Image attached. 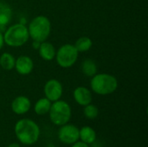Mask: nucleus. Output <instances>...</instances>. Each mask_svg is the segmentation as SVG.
<instances>
[{
  "instance_id": "nucleus-16",
  "label": "nucleus",
  "mask_w": 148,
  "mask_h": 147,
  "mask_svg": "<svg viewBox=\"0 0 148 147\" xmlns=\"http://www.w3.org/2000/svg\"><path fill=\"white\" fill-rule=\"evenodd\" d=\"M82 72L88 77H93L97 74V65L92 59H86L82 62L81 66Z\"/></svg>"
},
{
  "instance_id": "nucleus-20",
  "label": "nucleus",
  "mask_w": 148,
  "mask_h": 147,
  "mask_svg": "<svg viewBox=\"0 0 148 147\" xmlns=\"http://www.w3.org/2000/svg\"><path fill=\"white\" fill-rule=\"evenodd\" d=\"M71 146H72L71 147H89V145H88V144H86V143H84L82 141H79V140L76 141L75 143L72 144Z\"/></svg>"
},
{
  "instance_id": "nucleus-9",
  "label": "nucleus",
  "mask_w": 148,
  "mask_h": 147,
  "mask_svg": "<svg viewBox=\"0 0 148 147\" xmlns=\"http://www.w3.org/2000/svg\"><path fill=\"white\" fill-rule=\"evenodd\" d=\"M14 68L19 75H27L30 74L34 68L33 60L28 55H20L16 59Z\"/></svg>"
},
{
  "instance_id": "nucleus-13",
  "label": "nucleus",
  "mask_w": 148,
  "mask_h": 147,
  "mask_svg": "<svg viewBox=\"0 0 148 147\" xmlns=\"http://www.w3.org/2000/svg\"><path fill=\"white\" fill-rule=\"evenodd\" d=\"M38 52L42 59H43L44 61L49 62L55 59L56 50L53 44H51L49 42L44 41L41 42L40 47L38 49Z\"/></svg>"
},
{
  "instance_id": "nucleus-7",
  "label": "nucleus",
  "mask_w": 148,
  "mask_h": 147,
  "mask_svg": "<svg viewBox=\"0 0 148 147\" xmlns=\"http://www.w3.org/2000/svg\"><path fill=\"white\" fill-rule=\"evenodd\" d=\"M59 140L66 145H72L79 140V128L72 124L61 126L58 131Z\"/></svg>"
},
{
  "instance_id": "nucleus-2",
  "label": "nucleus",
  "mask_w": 148,
  "mask_h": 147,
  "mask_svg": "<svg viewBox=\"0 0 148 147\" xmlns=\"http://www.w3.org/2000/svg\"><path fill=\"white\" fill-rule=\"evenodd\" d=\"M90 87L92 91L97 94L108 95L116 91L118 81L115 76L110 74H96L90 81Z\"/></svg>"
},
{
  "instance_id": "nucleus-6",
  "label": "nucleus",
  "mask_w": 148,
  "mask_h": 147,
  "mask_svg": "<svg viewBox=\"0 0 148 147\" xmlns=\"http://www.w3.org/2000/svg\"><path fill=\"white\" fill-rule=\"evenodd\" d=\"M79 52L72 44L67 43L61 46L56 53V59L57 64L63 68L72 67L78 59Z\"/></svg>"
},
{
  "instance_id": "nucleus-21",
  "label": "nucleus",
  "mask_w": 148,
  "mask_h": 147,
  "mask_svg": "<svg viewBox=\"0 0 148 147\" xmlns=\"http://www.w3.org/2000/svg\"><path fill=\"white\" fill-rule=\"evenodd\" d=\"M40 44H41V42H40L33 41V42H32V47H33V49H34L38 50V49H39V47H40Z\"/></svg>"
},
{
  "instance_id": "nucleus-10",
  "label": "nucleus",
  "mask_w": 148,
  "mask_h": 147,
  "mask_svg": "<svg viewBox=\"0 0 148 147\" xmlns=\"http://www.w3.org/2000/svg\"><path fill=\"white\" fill-rule=\"evenodd\" d=\"M31 102L30 100L23 95L16 97L11 102V109L13 113L18 115L25 114L30 109Z\"/></svg>"
},
{
  "instance_id": "nucleus-23",
  "label": "nucleus",
  "mask_w": 148,
  "mask_h": 147,
  "mask_svg": "<svg viewBox=\"0 0 148 147\" xmlns=\"http://www.w3.org/2000/svg\"><path fill=\"white\" fill-rule=\"evenodd\" d=\"M7 147H21V146H20V145H19V144H17V143H11V144H10V145H9Z\"/></svg>"
},
{
  "instance_id": "nucleus-11",
  "label": "nucleus",
  "mask_w": 148,
  "mask_h": 147,
  "mask_svg": "<svg viewBox=\"0 0 148 147\" xmlns=\"http://www.w3.org/2000/svg\"><path fill=\"white\" fill-rule=\"evenodd\" d=\"M73 96L75 102L82 107L90 104L93 100L91 91L85 87H77L74 90Z\"/></svg>"
},
{
  "instance_id": "nucleus-14",
  "label": "nucleus",
  "mask_w": 148,
  "mask_h": 147,
  "mask_svg": "<svg viewBox=\"0 0 148 147\" xmlns=\"http://www.w3.org/2000/svg\"><path fill=\"white\" fill-rule=\"evenodd\" d=\"M79 139L81 141L91 145L96 140V133L91 126H85L79 130Z\"/></svg>"
},
{
  "instance_id": "nucleus-12",
  "label": "nucleus",
  "mask_w": 148,
  "mask_h": 147,
  "mask_svg": "<svg viewBox=\"0 0 148 147\" xmlns=\"http://www.w3.org/2000/svg\"><path fill=\"white\" fill-rule=\"evenodd\" d=\"M12 18V9L7 3L0 1V30L3 32Z\"/></svg>"
},
{
  "instance_id": "nucleus-5",
  "label": "nucleus",
  "mask_w": 148,
  "mask_h": 147,
  "mask_svg": "<svg viewBox=\"0 0 148 147\" xmlns=\"http://www.w3.org/2000/svg\"><path fill=\"white\" fill-rule=\"evenodd\" d=\"M49 119L51 122L56 126H63L71 119V107L65 101L58 100L51 104L49 109Z\"/></svg>"
},
{
  "instance_id": "nucleus-4",
  "label": "nucleus",
  "mask_w": 148,
  "mask_h": 147,
  "mask_svg": "<svg viewBox=\"0 0 148 147\" xmlns=\"http://www.w3.org/2000/svg\"><path fill=\"white\" fill-rule=\"evenodd\" d=\"M28 31L29 37L33 41L42 42L48 39L51 33V23L47 16H37L30 21Z\"/></svg>"
},
{
  "instance_id": "nucleus-1",
  "label": "nucleus",
  "mask_w": 148,
  "mask_h": 147,
  "mask_svg": "<svg viewBox=\"0 0 148 147\" xmlns=\"http://www.w3.org/2000/svg\"><path fill=\"white\" fill-rule=\"evenodd\" d=\"M14 132L18 141L26 146L34 145L40 137L38 125L30 119L19 120L15 125Z\"/></svg>"
},
{
  "instance_id": "nucleus-18",
  "label": "nucleus",
  "mask_w": 148,
  "mask_h": 147,
  "mask_svg": "<svg viewBox=\"0 0 148 147\" xmlns=\"http://www.w3.org/2000/svg\"><path fill=\"white\" fill-rule=\"evenodd\" d=\"M74 46L75 47L78 52H87L92 48L93 42L88 36H82L76 40Z\"/></svg>"
},
{
  "instance_id": "nucleus-15",
  "label": "nucleus",
  "mask_w": 148,
  "mask_h": 147,
  "mask_svg": "<svg viewBox=\"0 0 148 147\" xmlns=\"http://www.w3.org/2000/svg\"><path fill=\"white\" fill-rule=\"evenodd\" d=\"M51 101L48 100L46 97L45 98H41L39 99L35 106H34V111L37 115H44L49 113L50 107H51Z\"/></svg>"
},
{
  "instance_id": "nucleus-22",
  "label": "nucleus",
  "mask_w": 148,
  "mask_h": 147,
  "mask_svg": "<svg viewBox=\"0 0 148 147\" xmlns=\"http://www.w3.org/2000/svg\"><path fill=\"white\" fill-rule=\"evenodd\" d=\"M3 44H4V40H3V32L0 30V49L3 48Z\"/></svg>"
},
{
  "instance_id": "nucleus-3",
  "label": "nucleus",
  "mask_w": 148,
  "mask_h": 147,
  "mask_svg": "<svg viewBox=\"0 0 148 147\" xmlns=\"http://www.w3.org/2000/svg\"><path fill=\"white\" fill-rule=\"evenodd\" d=\"M29 39L28 27L22 23H15L6 28L3 33L4 43L10 47L16 48L24 45Z\"/></svg>"
},
{
  "instance_id": "nucleus-17",
  "label": "nucleus",
  "mask_w": 148,
  "mask_h": 147,
  "mask_svg": "<svg viewBox=\"0 0 148 147\" xmlns=\"http://www.w3.org/2000/svg\"><path fill=\"white\" fill-rule=\"evenodd\" d=\"M15 57L8 52H4L0 55V66L4 70H12L15 68Z\"/></svg>"
},
{
  "instance_id": "nucleus-19",
  "label": "nucleus",
  "mask_w": 148,
  "mask_h": 147,
  "mask_svg": "<svg viewBox=\"0 0 148 147\" xmlns=\"http://www.w3.org/2000/svg\"><path fill=\"white\" fill-rule=\"evenodd\" d=\"M83 114L88 120H95L99 115V109L95 105L90 103L84 107Z\"/></svg>"
},
{
  "instance_id": "nucleus-8",
  "label": "nucleus",
  "mask_w": 148,
  "mask_h": 147,
  "mask_svg": "<svg viewBox=\"0 0 148 147\" xmlns=\"http://www.w3.org/2000/svg\"><path fill=\"white\" fill-rule=\"evenodd\" d=\"M43 92L45 97L49 100L51 102L56 101L61 99L63 92L62 83L56 79H50L49 80L43 88Z\"/></svg>"
}]
</instances>
